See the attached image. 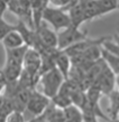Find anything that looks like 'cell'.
<instances>
[{
	"label": "cell",
	"mask_w": 119,
	"mask_h": 122,
	"mask_svg": "<svg viewBox=\"0 0 119 122\" xmlns=\"http://www.w3.org/2000/svg\"><path fill=\"white\" fill-rule=\"evenodd\" d=\"M65 83V78L57 68L49 71L39 78V84L42 85V93L47 96L49 100L60 93L63 84Z\"/></svg>",
	"instance_id": "cell-1"
},
{
	"label": "cell",
	"mask_w": 119,
	"mask_h": 122,
	"mask_svg": "<svg viewBox=\"0 0 119 122\" xmlns=\"http://www.w3.org/2000/svg\"><path fill=\"white\" fill-rule=\"evenodd\" d=\"M43 21L51 25L52 29H54L56 33H60L72 26L71 19L66 11L62 8H56L53 6H49L46 8L44 17H43Z\"/></svg>",
	"instance_id": "cell-2"
},
{
	"label": "cell",
	"mask_w": 119,
	"mask_h": 122,
	"mask_svg": "<svg viewBox=\"0 0 119 122\" xmlns=\"http://www.w3.org/2000/svg\"><path fill=\"white\" fill-rule=\"evenodd\" d=\"M57 38H59L57 49L59 51H65L71 46L88 39V34H87V31L86 33L81 31L80 28H75V27L71 26L66 29L57 33Z\"/></svg>",
	"instance_id": "cell-3"
},
{
	"label": "cell",
	"mask_w": 119,
	"mask_h": 122,
	"mask_svg": "<svg viewBox=\"0 0 119 122\" xmlns=\"http://www.w3.org/2000/svg\"><path fill=\"white\" fill-rule=\"evenodd\" d=\"M36 36H37V45L35 49L38 52H42L44 48L49 49H57L59 46V38L57 33L54 29H51L47 27V24L43 21L41 27L36 29Z\"/></svg>",
	"instance_id": "cell-4"
},
{
	"label": "cell",
	"mask_w": 119,
	"mask_h": 122,
	"mask_svg": "<svg viewBox=\"0 0 119 122\" xmlns=\"http://www.w3.org/2000/svg\"><path fill=\"white\" fill-rule=\"evenodd\" d=\"M8 9L15 14L22 21H29L30 27L35 29L32 15V0H7Z\"/></svg>",
	"instance_id": "cell-5"
},
{
	"label": "cell",
	"mask_w": 119,
	"mask_h": 122,
	"mask_svg": "<svg viewBox=\"0 0 119 122\" xmlns=\"http://www.w3.org/2000/svg\"><path fill=\"white\" fill-rule=\"evenodd\" d=\"M49 105H51V100L49 97L45 96L43 93H39L36 90H34L27 104L26 111H28L34 117L39 118L46 112Z\"/></svg>",
	"instance_id": "cell-6"
},
{
	"label": "cell",
	"mask_w": 119,
	"mask_h": 122,
	"mask_svg": "<svg viewBox=\"0 0 119 122\" xmlns=\"http://www.w3.org/2000/svg\"><path fill=\"white\" fill-rule=\"evenodd\" d=\"M41 66H42V55L35 48H28V51L26 53L25 59H24V65L22 68L28 72L30 75L35 76L36 78H41L39 76V72H41Z\"/></svg>",
	"instance_id": "cell-7"
},
{
	"label": "cell",
	"mask_w": 119,
	"mask_h": 122,
	"mask_svg": "<svg viewBox=\"0 0 119 122\" xmlns=\"http://www.w3.org/2000/svg\"><path fill=\"white\" fill-rule=\"evenodd\" d=\"M94 84H97L99 86L102 95L109 96L111 94V92L115 91L116 74L110 70V67L107 65L104 67V70L102 71V73L94 81Z\"/></svg>",
	"instance_id": "cell-8"
},
{
	"label": "cell",
	"mask_w": 119,
	"mask_h": 122,
	"mask_svg": "<svg viewBox=\"0 0 119 122\" xmlns=\"http://www.w3.org/2000/svg\"><path fill=\"white\" fill-rule=\"evenodd\" d=\"M69 14L72 26L75 28H80L83 22H86V15L82 0H71V2L65 8H62Z\"/></svg>",
	"instance_id": "cell-9"
},
{
	"label": "cell",
	"mask_w": 119,
	"mask_h": 122,
	"mask_svg": "<svg viewBox=\"0 0 119 122\" xmlns=\"http://www.w3.org/2000/svg\"><path fill=\"white\" fill-rule=\"evenodd\" d=\"M28 48L29 47L27 45H25L22 47L15 48V49H5V52H6V63H5V65L22 67L24 59H25Z\"/></svg>",
	"instance_id": "cell-10"
},
{
	"label": "cell",
	"mask_w": 119,
	"mask_h": 122,
	"mask_svg": "<svg viewBox=\"0 0 119 122\" xmlns=\"http://www.w3.org/2000/svg\"><path fill=\"white\" fill-rule=\"evenodd\" d=\"M49 6V1L47 0H32V15L35 30L38 29L43 24V17L46 8Z\"/></svg>",
	"instance_id": "cell-11"
},
{
	"label": "cell",
	"mask_w": 119,
	"mask_h": 122,
	"mask_svg": "<svg viewBox=\"0 0 119 122\" xmlns=\"http://www.w3.org/2000/svg\"><path fill=\"white\" fill-rule=\"evenodd\" d=\"M72 67L73 66H72L71 57L63 51H59L57 55H56V68L62 73V75L65 78V81H67L69 77H70V73Z\"/></svg>",
	"instance_id": "cell-12"
},
{
	"label": "cell",
	"mask_w": 119,
	"mask_h": 122,
	"mask_svg": "<svg viewBox=\"0 0 119 122\" xmlns=\"http://www.w3.org/2000/svg\"><path fill=\"white\" fill-rule=\"evenodd\" d=\"M1 44L5 47V49H15V48L22 47L26 45L24 37L18 30H15V31H11L10 34H8L4 39H1Z\"/></svg>",
	"instance_id": "cell-13"
},
{
	"label": "cell",
	"mask_w": 119,
	"mask_h": 122,
	"mask_svg": "<svg viewBox=\"0 0 119 122\" xmlns=\"http://www.w3.org/2000/svg\"><path fill=\"white\" fill-rule=\"evenodd\" d=\"M43 118L46 122H66L64 110L55 107L52 102H51L49 109L46 110V112L43 114Z\"/></svg>",
	"instance_id": "cell-14"
},
{
	"label": "cell",
	"mask_w": 119,
	"mask_h": 122,
	"mask_svg": "<svg viewBox=\"0 0 119 122\" xmlns=\"http://www.w3.org/2000/svg\"><path fill=\"white\" fill-rule=\"evenodd\" d=\"M83 8H84V15H86V21H90L92 19L100 17L101 11L97 4V0H82Z\"/></svg>",
	"instance_id": "cell-15"
},
{
	"label": "cell",
	"mask_w": 119,
	"mask_h": 122,
	"mask_svg": "<svg viewBox=\"0 0 119 122\" xmlns=\"http://www.w3.org/2000/svg\"><path fill=\"white\" fill-rule=\"evenodd\" d=\"M64 114L66 122H84V115L82 110L74 104L64 109Z\"/></svg>",
	"instance_id": "cell-16"
},
{
	"label": "cell",
	"mask_w": 119,
	"mask_h": 122,
	"mask_svg": "<svg viewBox=\"0 0 119 122\" xmlns=\"http://www.w3.org/2000/svg\"><path fill=\"white\" fill-rule=\"evenodd\" d=\"M110 104H109V118L110 119H118L119 118V91L115 90L111 94L108 96Z\"/></svg>",
	"instance_id": "cell-17"
},
{
	"label": "cell",
	"mask_w": 119,
	"mask_h": 122,
	"mask_svg": "<svg viewBox=\"0 0 119 122\" xmlns=\"http://www.w3.org/2000/svg\"><path fill=\"white\" fill-rule=\"evenodd\" d=\"M102 58L116 75H119V57L102 49Z\"/></svg>",
	"instance_id": "cell-18"
},
{
	"label": "cell",
	"mask_w": 119,
	"mask_h": 122,
	"mask_svg": "<svg viewBox=\"0 0 119 122\" xmlns=\"http://www.w3.org/2000/svg\"><path fill=\"white\" fill-rule=\"evenodd\" d=\"M51 102H52L55 107H60V109H63V110L64 109H66L67 107H70V105L73 104V102H72V100H71L70 96L66 95L65 93L61 92V91H60V93H57L52 100H51Z\"/></svg>",
	"instance_id": "cell-19"
},
{
	"label": "cell",
	"mask_w": 119,
	"mask_h": 122,
	"mask_svg": "<svg viewBox=\"0 0 119 122\" xmlns=\"http://www.w3.org/2000/svg\"><path fill=\"white\" fill-rule=\"evenodd\" d=\"M97 4L101 11V15H106V14H109V12L118 9L117 0H97Z\"/></svg>",
	"instance_id": "cell-20"
},
{
	"label": "cell",
	"mask_w": 119,
	"mask_h": 122,
	"mask_svg": "<svg viewBox=\"0 0 119 122\" xmlns=\"http://www.w3.org/2000/svg\"><path fill=\"white\" fill-rule=\"evenodd\" d=\"M17 30V25H11L4 18H0V39H4L8 34Z\"/></svg>",
	"instance_id": "cell-21"
},
{
	"label": "cell",
	"mask_w": 119,
	"mask_h": 122,
	"mask_svg": "<svg viewBox=\"0 0 119 122\" xmlns=\"http://www.w3.org/2000/svg\"><path fill=\"white\" fill-rule=\"evenodd\" d=\"M7 122H26L24 112L20 111H14L9 117L7 118Z\"/></svg>",
	"instance_id": "cell-22"
},
{
	"label": "cell",
	"mask_w": 119,
	"mask_h": 122,
	"mask_svg": "<svg viewBox=\"0 0 119 122\" xmlns=\"http://www.w3.org/2000/svg\"><path fill=\"white\" fill-rule=\"evenodd\" d=\"M6 8H8L7 0H6V1L1 0V1H0V18H2V15H4V11Z\"/></svg>",
	"instance_id": "cell-23"
},
{
	"label": "cell",
	"mask_w": 119,
	"mask_h": 122,
	"mask_svg": "<svg viewBox=\"0 0 119 122\" xmlns=\"http://www.w3.org/2000/svg\"><path fill=\"white\" fill-rule=\"evenodd\" d=\"M112 39H114V41H115L116 44H118V45H119V29H118V33L116 34V35H114Z\"/></svg>",
	"instance_id": "cell-24"
},
{
	"label": "cell",
	"mask_w": 119,
	"mask_h": 122,
	"mask_svg": "<svg viewBox=\"0 0 119 122\" xmlns=\"http://www.w3.org/2000/svg\"><path fill=\"white\" fill-rule=\"evenodd\" d=\"M116 85H117V89L119 91V75H116Z\"/></svg>",
	"instance_id": "cell-25"
},
{
	"label": "cell",
	"mask_w": 119,
	"mask_h": 122,
	"mask_svg": "<svg viewBox=\"0 0 119 122\" xmlns=\"http://www.w3.org/2000/svg\"><path fill=\"white\" fill-rule=\"evenodd\" d=\"M108 122H119V118L118 119H110Z\"/></svg>",
	"instance_id": "cell-26"
}]
</instances>
